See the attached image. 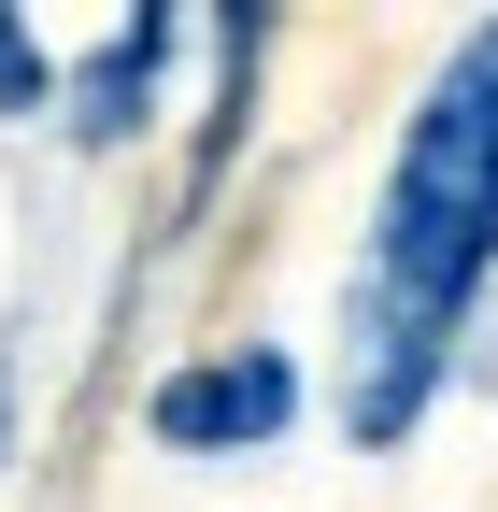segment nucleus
<instances>
[{"mask_svg": "<svg viewBox=\"0 0 498 512\" xmlns=\"http://www.w3.org/2000/svg\"><path fill=\"white\" fill-rule=\"evenodd\" d=\"M157 43H171V15H129V29H114V43L86 57V86H72V143H114V128H143Z\"/></svg>", "mask_w": 498, "mask_h": 512, "instance_id": "3", "label": "nucleus"}, {"mask_svg": "<svg viewBox=\"0 0 498 512\" xmlns=\"http://www.w3.org/2000/svg\"><path fill=\"white\" fill-rule=\"evenodd\" d=\"M0 114H43V43L0 15Z\"/></svg>", "mask_w": 498, "mask_h": 512, "instance_id": "4", "label": "nucleus"}, {"mask_svg": "<svg viewBox=\"0 0 498 512\" xmlns=\"http://www.w3.org/2000/svg\"><path fill=\"white\" fill-rule=\"evenodd\" d=\"M498 271V29H470L427 86L413 143L385 171V214H370V271H356V328H370V384H356V427L399 441L442 342L470 328V299Z\"/></svg>", "mask_w": 498, "mask_h": 512, "instance_id": "1", "label": "nucleus"}, {"mask_svg": "<svg viewBox=\"0 0 498 512\" xmlns=\"http://www.w3.org/2000/svg\"><path fill=\"white\" fill-rule=\"evenodd\" d=\"M299 413V370L285 356H214V370H171L157 384V441L171 456H242V441H271Z\"/></svg>", "mask_w": 498, "mask_h": 512, "instance_id": "2", "label": "nucleus"}]
</instances>
